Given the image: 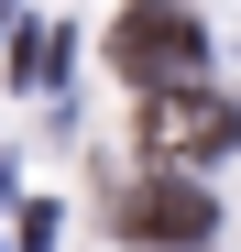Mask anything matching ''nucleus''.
<instances>
[{
  "mask_svg": "<svg viewBox=\"0 0 241 252\" xmlns=\"http://www.w3.org/2000/svg\"><path fill=\"white\" fill-rule=\"evenodd\" d=\"M110 66H120V77H186V66H197V22L165 11V0H143V11L110 33Z\"/></svg>",
  "mask_w": 241,
  "mask_h": 252,
  "instance_id": "nucleus-1",
  "label": "nucleus"
},
{
  "mask_svg": "<svg viewBox=\"0 0 241 252\" xmlns=\"http://www.w3.org/2000/svg\"><path fill=\"white\" fill-rule=\"evenodd\" d=\"M110 220L120 230H153V241H186V230H209V197L197 187H143V197H110Z\"/></svg>",
  "mask_w": 241,
  "mask_h": 252,
  "instance_id": "nucleus-2",
  "label": "nucleus"
},
{
  "mask_svg": "<svg viewBox=\"0 0 241 252\" xmlns=\"http://www.w3.org/2000/svg\"><path fill=\"white\" fill-rule=\"evenodd\" d=\"M143 132H153V154H219V143L241 132V121H230L219 99H165V110L143 121Z\"/></svg>",
  "mask_w": 241,
  "mask_h": 252,
  "instance_id": "nucleus-3",
  "label": "nucleus"
}]
</instances>
